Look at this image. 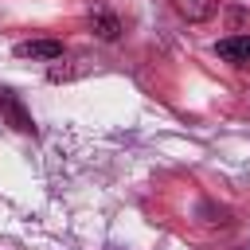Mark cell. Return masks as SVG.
<instances>
[{
    "mask_svg": "<svg viewBox=\"0 0 250 250\" xmlns=\"http://www.w3.org/2000/svg\"><path fill=\"white\" fill-rule=\"evenodd\" d=\"M215 55L234 62V66H250V35H227L215 43Z\"/></svg>",
    "mask_w": 250,
    "mask_h": 250,
    "instance_id": "cell-1",
    "label": "cell"
},
{
    "mask_svg": "<svg viewBox=\"0 0 250 250\" xmlns=\"http://www.w3.org/2000/svg\"><path fill=\"white\" fill-rule=\"evenodd\" d=\"M16 55H20V59L55 62V59H62V43H59V39H27V43H16Z\"/></svg>",
    "mask_w": 250,
    "mask_h": 250,
    "instance_id": "cell-2",
    "label": "cell"
},
{
    "mask_svg": "<svg viewBox=\"0 0 250 250\" xmlns=\"http://www.w3.org/2000/svg\"><path fill=\"white\" fill-rule=\"evenodd\" d=\"M0 117H8V125H12V129H20V133H35V125H31L27 109L16 102V94H12V90H0Z\"/></svg>",
    "mask_w": 250,
    "mask_h": 250,
    "instance_id": "cell-3",
    "label": "cell"
},
{
    "mask_svg": "<svg viewBox=\"0 0 250 250\" xmlns=\"http://www.w3.org/2000/svg\"><path fill=\"white\" fill-rule=\"evenodd\" d=\"M172 8L188 20V23H203L219 12V0H172Z\"/></svg>",
    "mask_w": 250,
    "mask_h": 250,
    "instance_id": "cell-4",
    "label": "cell"
},
{
    "mask_svg": "<svg viewBox=\"0 0 250 250\" xmlns=\"http://www.w3.org/2000/svg\"><path fill=\"white\" fill-rule=\"evenodd\" d=\"M90 31H94L98 39H105V43H113V39L121 35V23H117V20H113V16L105 12V8H98V12L90 16Z\"/></svg>",
    "mask_w": 250,
    "mask_h": 250,
    "instance_id": "cell-5",
    "label": "cell"
},
{
    "mask_svg": "<svg viewBox=\"0 0 250 250\" xmlns=\"http://www.w3.org/2000/svg\"><path fill=\"white\" fill-rule=\"evenodd\" d=\"M238 250H250V246H238Z\"/></svg>",
    "mask_w": 250,
    "mask_h": 250,
    "instance_id": "cell-6",
    "label": "cell"
}]
</instances>
